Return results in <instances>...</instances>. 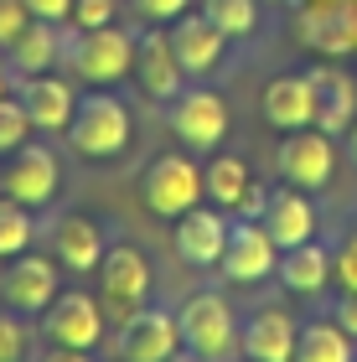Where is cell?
<instances>
[{"instance_id":"cell-28","label":"cell","mask_w":357,"mask_h":362,"mask_svg":"<svg viewBox=\"0 0 357 362\" xmlns=\"http://www.w3.org/2000/svg\"><path fill=\"white\" fill-rule=\"evenodd\" d=\"M202 16L228 42L233 37H254V31H259V0H202Z\"/></svg>"},{"instance_id":"cell-35","label":"cell","mask_w":357,"mask_h":362,"mask_svg":"<svg viewBox=\"0 0 357 362\" xmlns=\"http://www.w3.org/2000/svg\"><path fill=\"white\" fill-rule=\"evenodd\" d=\"M26 11L37 16V21H52V26H62L73 16V0H26Z\"/></svg>"},{"instance_id":"cell-25","label":"cell","mask_w":357,"mask_h":362,"mask_svg":"<svg viewBox=\"0 0 357 362\" xmlns=\"http://www.w3.org/2000/svg\"><path fill=\"white\" fill-rule=\"evenodd\" d=\"M254 187V171H249V160L243 156H228V151H218L213 160H207V171H202V192H207V202L223 207V212H233L243 202V192Z\"/></svg>"},{"instance_id":"cell-10","label":"cell","mask_w":357,"mask_h":362,"mask_svg":"<svg viewBox=\"0 0 357 362\" xmlns=\"http://www.w3.org/2000/svg\"><path fill=\"white\" fill-rule=\"evenodd\" d=\"M62 264L57 259H42V254H16L11 259V269L0 274V300H6L11 310H21V316H37V310H47L57 300V290H62Z\"/></svg>"},{"instance_id":"cell-3","label":"cell","mask_w":357,"mask_h":362,"mask_svg":"<svg viewBox=\"0 0 357 362\" xmlns=\"http://www.w3.org/2000/svg\"><path fill=\"white\" fill-rule=\"evenodd\" d=\"M176 332H182V347L187 352H202L213 362H223L238 347V316H233V305L223 300L218 290L187 295L182 310H176Z\"/></svg>"},{"instance_id":"cell-38","label":"cell","mask_w":357,"mask_h":362,"mask_svg":"<svg viewBox=\"0 0 357 362\" xmlns=\"http://www.w3.org/2000/svg\"><path fill=\"white\" fill-rule=\"evenodd\" d=\"M166 362H213V357H202V352H187V347H176Z\"/></svg>"},{"instance_id":"cell-7","label":"cell","mask_w":357,"mask_h":362,"mask_svg":"<svg viewBox=\"0 0 357 362\" xmlns=\"http://www.w3.org/2000/svg\"><path fill=\"white\" fill-rule=\"evenodd\" d=\"M280 176L290 181V187L300 192H321L336 171V140L327 135V129L305 124V129H290V135L280 140Z\"/></svg>"},{"instance_id":"cell-29","label":"cell","mask_w":357,"mask_h":362,"mask_svg":"<svg viewBox=\"0 0 357 362\" xmlns=\"http://www.w3.org/2000/svg\"><path fill=\"white\" fill-rule=\"evenodd\" d=\"M26 135H31V114H26L21 98L6 93V98H0V160H6L11 151H21Z\"/></svg>"},{"instance_id":"cell-40","label":"cell","mask_w":357,"mask_h":362,"mask_svg":"<svg viewBox=\"0 0 357 362\" xmlns=\"http://www.w3.org/2000/svg\"><path fill=\"white\" fill-rule=\"evenodd\" d=\"M342 140H347V156H352V166H357V119H352V129H347Z\"/></svg>"},{"instance_id":"cell-15","label":"cell","mask_w":357,"mask_h":362,"mask_svg":"<svg viewBox=\"0 0 357 362\" xmlns=\"http://www.w3.org/2000/svg\"><path fill=\"white\" fill-rule=\"evenodd\" d=\"M223 249H228V218L223 207H192L176 218V259L187 269H218L223 264Z\"/></svg>"},{"instance_id":"cell-14","label":"cell","mask_w":357,"mask_h":362,"mask_svg":"<svg viewBox=\"0 0 357 362\" xmlns=\"http://www.w3.org/2000/svg\"><path fill=\"white\" fill-rule=\"evenodd\" d=\"M300 42L316 57L357 52V0H316L311 11H300Z\"/></svg>"},{"instance_id":"cell-4","label":"cell","mask_w":357,"mask_h":362,"mask_svg":"<svg viewBox=\"0 0 357 362\" xmlns=\"http://www.w3.org/2000/svg\"><path fill=\"white\" fill-rule=\"evenodd\" d=\"M202 166L192 156H156L140 176V202L156 212V218H182L202 202Z\"/></svg>"},{"instance_id":"cell-36","label":"cell","mask_w":357,"mask_h":362,"mask_svg":"<svg viewBox=\"0 0 357 362\" xmlns=\"http://www.w3.org/2000/svg\"><path fill=\"white\" fill-rule=\"evenodd\" d=\"M332 321H336V326H342V332L357 341V290H342V300H336Z\"/></svg>"},{"instance_id":"cell-2","label":"cell","mask_w":357,"mask_h":362,"mask_svg":"<svg viewBox=\"0 0 357 362\" xmlns=\"http://www.w3.org/2000/svg\"><path fill=\"white\" fill-rule=\"evenodd\" d=\"M68 68L83 78V83L93 88H109V83H119V78H129V68H135V31H124V26H93V31H73V42H68Z\"/></svg>"},{"instance_id":"cell-1","label":"cell","mask_w":357,"mask_h":362,"mask_svg":"<svg viewBox=\"0 0 357 362\" xmlns=\"http://www.w3.org/2000/svg\"><path fill=\"white\" fill-rule=\"evenodd\" d=\"M68 145L78 156H88V160L124 156V145H129V109H124V98L109 93V88L83 93L78 109H73V124H68Z\"/></svg>"},{"instance_id":"cell-33","label":"cell","mask_w":357,"mask_h":362,"mask_svg":"<svg viewBox=\"0 0 357 362\" xmlns=\"http://www.w3.org/2000/svg\"><path fill=\"white\" fill-rule=\"evenodd\" d=\"M31 21V11H26V0H0V52L21 37V26Z\"/></svg>"},{"instance_id":"cell-16","label":"cell","mask_w":357,"mask_h":362,"mask_svg":"<svg viewBox=\"0 0 357 362\" xmlns=\"http://www.w3.org/2000/svg\"><path fill=\"white\" fill-rule=\"evenodd\" d=\"M166 37H171V52H176V62H182L187 78H207V73L223 68V47H228V37H223L202 11L176 16Z\"/></svg>"},{"instance_id":"cell-26","label":"cell","mask_w":357,"mask_h":362,"mask_svg":"<svg viewBox=\"0 0 357 362\" xmlns=\"http://www.w3.org/2000/svg\"><path fill=\"white\" fill-rule=\"evenodd\" d=\"M357 347L336 321H305L295 337V362H352Z\"/></svg>"},{"instance_id":"cell-13","label":"cell","mask_w":357,"mask_h":362,"mask_svg":"<svg viewBox=\"0 0 357 362\" xmlns=\"http://www.w3.org/2000/svg\"><path fill=\"white\" fill-rule=\"evenodd\" d=\"M129 78H135L140 93L156 98V104H171V98L187 88V73H182V62H176V52H171L166 31L151 26V31L135 37V68H129Z\"/></svg>"},{"instance_id":"cell-42","label":"cell","mask_w":357,"mask_h":362,"mask_svg":"<svg viewBox=\"0 0 357 362\" xmlns=\"http://www.w3.org/2000/svg\"><path fill=\"white\" fill-rule=\"evenodd\" d=\"M21 362H31V357H21Z\"/></svg>"},{"instance_id":"cell-43","label":"cell","mask_w":357,"mask_h":362,"mask_svg":"<svg viewBox=\"0 0 357 362\" xmlns=\"http://www.w3.org/2000/svg\"><path fill=\"white\" fill-rule=\"evenodd\" d=\"M352 362H357V357H352Z\"/></svg>"},{"instance_id":"cell-32","label":"cell","mask_w":357,"mask_h":362,"mask_svg":"<svg viewBox=\"0 0 357 362\" xmlns=\"http://www.w3.org/2000/svg\"><path fill=\"white\" fill-rule=\"evenodd\" d=\"M332 279H336L342 290H357V233H347V238L332 249Z\"/></svg>"},{"instance_id":"cell-41","label":"cell","mask_w":357,"mask_h":362,"mask_svg":"<svg viewBox=\"0 0 357 362\" xmlns=\"http://www.w3.org/2000/svg\"><path fill=\"white\" fill-rule=\"evenodd\" d=\"M243 362H254V357H243Z\"/></svg>"},{"instance_id":"cell-23","label":"cell","mask_w":357,"mask_h":362,"mask_svg":"<svg viewBox=\"0 0 357 362\" xmlns=\"http://www.w3.org/2000/svg\"><path fill=\"white\" fill-rule=\"evenodd\" d=\"M57 57H62V31H57L52 21H37V16H31V21L21 26V37L6 47L11 73H21V78H31V73H52Z\"/></svg>"},{"instance_id":"cell-19","label":"cell","mask_w":357,"mask_h":362,"mask_svg":"<svg viewBox=\"0 0 357 362\" xmlns=\"http://www.w3.org/2000/svg\"><path fill=\"white\" fill-rule=\"evenodd\" d=\"M16 98L26 104V114H31V129H47V135H52V129H62V135H68L73 109H78V93H73V83H68V78L31 73V78H21Z\"/></svg>"},{"instance_id":"cell-31","label":"cell","mask_w":357,"mask_h":362,"mask_svg":"<svg viewBox=\"0 0 357 362\" xmlns=\"http://www.w3.org/2000/svg\"><path fill=\"white\" fill-rule=\"evenodd\" d=\"M115 16H119V0H73L68 26L73 31H93V26H109Z\"/></svg>"},{"instance_id":"cell-27","label":"cell","mask_w":357,"mask_h":362,"mask_svg":"<svg viewBox=\"0 0 357 362\" xmlns=\"http://www.w3.org/2000/svg\"><path fill=\"white\" fill-rule=\"evenodd\" d=\"M31 238H37V218H31V207L16 202V197H0V259L26 254Z\"/></svg>"},{"instance_id":"cell-30","label":"cell","mask_w":357,"mask_h":362,"mask_svg":"<svg viewBox=\"0 0 357 362\" xmlns=\"http://www.w3.org/2000/svg\"><path fill=\"white\" fill-rule=\"evenodd\" d=\"M26 357V321L21 310H0V362H21Z\"/></svg>"},{"instance_id":"cell-17","label":"cell","mask_w":357,"mask_h":362,"mask_svg":"<svg viewBox=\"0 0 357 362\" xmlns=\"http://www.w3.org/2000/svg\"><path fill=\"white\" fill-rule=\"evenodd\" d=\"M259 114H264V124L280 129V135L316 124V88H311V73H280V78H269L264 93H259Z\"/></svg>"},{"instance_id":"cell-8","label":"cell","mask_w":357,"mask_h":362,"mask_svg":"<svg viewBox=\"0 0 357 362\" xmlns=\"http://www.w3.org/2000/svg\"><path fill=\"white\" fill-rule=\"evenodd\" d=\"M42 337L57 347L93 352L104 341V300H93L83 290H57V300L42 310Z\"/></svg>"},{"instance_id":"cell-24","label":"cell","mask_w":357,"mask_h":362,"mask_svg":"<svg viewBox=\"0 0 357 362\" xmlns=\"http://www.w3.org/2000/svg\"><path fill=\"white\" fill-rule=\"evenodd\" d=\"M280 285L290 295H321L327 290V279H332V254L321 249L316 238H305L295 243V249H280Z\"/></svg>"},{"instance_id":"cell-6","label":"cell","mask_w":357,"mask_h":362,"mask_svg":"<svg viewBox=\"0 0 357 362\" xmlns=\"http://www.w3.org/2000/svg\"><path fill=\"white\" fill-rule=\"evenodd\" d=\"M223 279L228 285H259L280 269V243L269 238V228L259 218H238L228 223V249H223Z\"/></svg>"},{"instance_id":"cell-12","label":"cell","mask_w":357,"mask_h":362,"mask_svg":"<svg viewBox=\"0 0 357 362\" xmlns=\"http://www.w3.org/2000/svg\"><path fill=\"white\" fill-rule=\"evenodd\" d=\"M176 347H182V332H176L171 310L140 305L135 316H124L119 332H115V362H166Z\"/></svg>"},{"instance_id":"cell-5","label":"cell","mask_w":357,"mask_h":362,"mask_svg":"<svg viewBox=\"0 0 357 362\" xmlns=\"http://www.w3.org/2000/svg\"><path fill=\"white\" fill-rule=\"evenodd\" d=\"M99 300H104V310L115 321H124V316H135V310L151 300V264H145V254L135 249V243H115V249H104V259H99Z\"/></svg>"},{"instance_id":"cell-21","label":"cell","mask_w":357,"mask_h":362,"mask_svg":"<svg viewBox=\"0 0 357 362\" xmlns=\"http://www.w3.org/2000/svg\"><path fill=\"white\" fill-rule=\"evenodd\" d=\"M295 337H300V326L285 310H254L238 326V347L254 362H295Z\"/></svg>"},{"instance_id":"cell-39","label":"cell","mask_w":357,"mask_h":362,"mask_svg":"<svg viewBox=\"0 0 357 362\" xmlns=\"http://www.w3.org/2000/svg\"><path fill=\"white\" fill-rule=\"evenodd\" d=\"M11 93V62H6V52H0V98Z\"/></svg>"},{"instance_id":"cell-37","label":"cell","mask_w":357,"mask_h":362,"mask_svg":"<svg viewBox=\"0 0 357 362\" xmlns=\"http://www.w3.org/2000/svg\"><path fill=\"white\" fill-rule=\"evenodd\" d=\"M37 362H93L83 347H57V341H52V352H42Z\"/></svg>"},{"instance_id":"cell-22","label":"cell","mask_w":357,"mask_h":362,"mask_svg":"<svg viewBox=\"0 0 357 362\" xmlns=\"http://www.w3.org/2000/svg\"><path fill=\"white\" fill-rule=\"evenodd\" d=\"M259 223L269 228V238L280 243V249H295V243L316 238V207H311V197L300 187H274Z\"/></svg>"},{"instance_id":"cell-34","label":"cell","mask_w":357,"mask_h":362,"mask_svg":"<svg viewBox=\"0 0 357 362\" xmlns=\"http://www.w3.org/2000/svg\"><path fill=\"white\" fill-rule=\"evenodd\" d=\"M187 11H192V0H135V16H145V21H176Z\"/></svg>"},{"instance_id":"cell-9","label":"cell","mask_w":357,"mask_h":362,"mask_svg":"<svg viewBox=\"0 0 357 362\" xmlns=\"http://www.w3.org/2000/svg\"><path fill=\"white\" fill-rule=\"evenodd\" d=\"M171 129L192 151H218L228 140V104L213 88H182L171 98Z\"/></svg>"},{"instance_id":"cell-11","label":"cell","mask_w":357,"mask_h":362,"mask_svg":"<svg viewBox=\"0 0 357 362\" xmlns=\"http://www.w3.org/2000/svg\"><path fill=\"white\" fill-rule=\"evenodd\" d=\"M0 187L6 197L26 202L31 212L37 207H52V197L62 187V171H57V156L47 145H21V151L6 156V171H0Z\"/></svg>"},{"instance_id":"cell-20","label":"cell","mask_w":357,"mask_h":362,"mask_svg":"<svg viewBox=\"0 0 357 362\" xmlns=\"http://www.w3.org/2000/svg\"><path fill=\"white\" fill-rule=\"evenodd\" d=\"M104 233H99V223L83 218V212H62V218L52 223V259L62 269H73V274H93L99 269V259H104Z\"/></svg>"},{"instance_id":"cell-18","label":"cell","mask_w":357,"mask_h":362,"mask_svg":"<svg viewBox=\"0 0 357 362\" xmlns=\"http://www.w3.org/2000/svg\"><path fill=\"white\" fill-rule=\"evenodd\" d=\"M311 88H316V129H327L332 140H342L352 119H357V78L336 62H316L311 68Z\"/></svg>"}]
</instances>
